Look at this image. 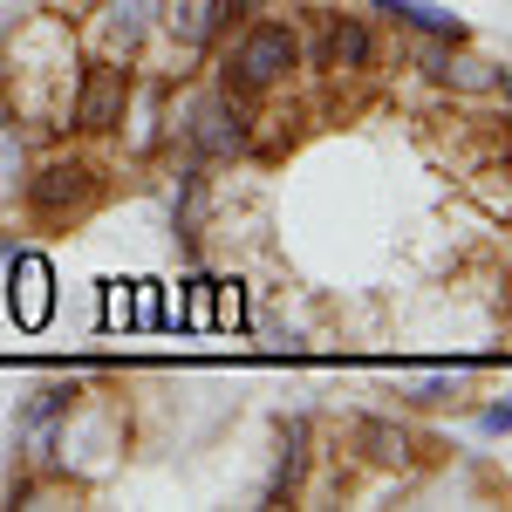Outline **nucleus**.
<instances>
[{"instance_id": "obj_1", "label": "nucleus", "mask_w": 512, "mask_h": 512, "mask_svg": "<svg viewBox=\"0 0 512 512\" xmlns=\"http://www.w3.org/2000/svg\"><path fill=\"white\" fill-rule=\"evenodd\" d=\"M294 69H301V35H294V21H253V28L233 41V55L219 62V89L260 103V96L280 89Z\"/></svg>"}, {"instance_id": "obj_2", "label": "nucleus", "mask_w": 512, "mask_h": 512, "mask_svg": "<svg viewBox=\"0 0 512 512\" xmlns=\"http://www.w3.org/2000/svg\"><path fill=\"white\" fill-rule=\"evenodd\" d=\"M123 451V410L117 403H89L82 396L69 410V424L55 437V472L62 478H103Z\"/></svg>"}, {"instance_id": "obj_3", "label": "nucleus", "mask_w": 512, "mask_h": 512, "mask_svg": "<svg viewBox=\"0 0 512 512\" xmlns=\"http://www.w3.org/2000/svg\"><path fill=\"white\" fill-rule=\"evenodd\" d=\"M130 117V69L117 55H89L76 69V96H69V123L62 130H82V137H110Z\"/></svg>"}, {"instance_id": "obj_4", "label": "nucleus", "mask_w": 512, "mask_h": 512, "mask_svg": "<svg viewBox=\"0 0 512 512\" xmlns=\"http://www.w3.org/2000/svg\"><path fill=\"white\" fill-rule=\"evenodd\" d=\"M96 198H103V171L89 158H41L35 171H28V212L48 219V226L82 219Z\"/></svg>"}, {"instance_id": "obj_5", "label": "nucleus", "mask_w": 512, "mask_h": 512, "mask_svg": "<svg viewBox=\"0 0 512 512\" xmlns=\"http://www.w3.org/2000/svg\"><path fill=\"white\" fill-rule=\"evenodd\" d=\"M76 403H82V383H69V376H55V383H35V390H28L21 417H14V451H21V465L55 472V437H62V424H69Z\"/></svg>"}, {"instance_id": "obj_6", "label": "nucleus", "mask_w": 512, "mask_h": 512, "mask_svg": "<svg viewBox=\"0 0 512 512\" xmlns=\"http://www.w3.org/2000/svg\"><path fill=\"white\" fill-rule=\"evenodd\" d=\"M185 144H192V158H239V151H253V103L226 96V89L198 96L185 110Z\"/></svg>"}, {"instance_id": "obj_7", "label": "nucleus", "mask_w": 512, "mask_h": 512, "mask_svg": "<svg viewBox=\"0 0 512 512\" xmlns=\"http://www.w3.org/2000/svg\"><path fill=\"white\" fill-rule=\"evenodd\" d=\"M7 315L21 328H48L55 321V267L41 246H14L7 253Z\"/></svg>"}, {"instance_id": "obj_8", "label": "nucleus", "mask_w": 512, "mask_h": 512, "mask_svg": "<svg viewBox=\"0 0 512 512\" xmlns=\"http://www.w3.org/2000/svg\"><path fill=\"white\" fill-rule=\"evenodd\" d=\"M308 62H315L321 76H362L376 62V28L362 14H321V41Z\"/></svg>"}, {"instance_id": "obj_9", "label": "nucleus", "mask_w": 512, "mask_h": 512, "mask_svg": "<svg viewBox=\"0 0 512 512\" xmlns=\"http://www.w3.org/2000/svg\"><path fill=\"white\" fill-rule=\"evenodd\" d=\"M308 465H315V424H308V417H287V424H280L274 472H267V492H260V506H287V499H301V485H308Z\"/></svg>"}, {"instance_id": "obj_10", "label": "nucleus", "mask_w": 512, "mask_h": 512, "mask_svg": "<svg viewBox=\"0 0 512 512\" xmlns=\"http://www.w3.org/2000/svg\"><path fill=\"white\" fill-rule=\"evenodd\" d=\"M151 14H158L164 41H171V48H185V55H205L212 41L226 35L219 0H151Z\"/></svg>"}, {"instance_id": "obj_11", "label": "nucleus", "mask_w": 512, "mask_h": 512, "mask_svg": "<svg viewBox=\"0 0 512 512\" xmlns=\"http://www.w3.org/2000/svg\"><path fill=\"white\" fill-rule=\"evenodd\" d=\"M376 14H390L396 28H410V35H424V41H472L465 35V21L451 14V7H431V0H376Z\"/></svg>"}, {"instance_id": "obj_12", "label": "nucleus", "mask_w": 512, "mask_h": 512, "mask_svg": "<svg viewBox=\"0 0 512 512\" xmlns=\"http://www.w3.org/2000/svg\"><path fill=\"white\" fill-rule=\"evenodd\" d=\"M355 451L369 458V465H403L410 458V431L403 424H390V417H355Z\"/></svg>"}, {"instance_id": "obj_13", "label": "nucleus", "mask_w": 512, "mask_h": 512, "mask_svg": "<svg viewBox=\"0 0 512 512\" xmlns=\"http://www.w3.org/2000/svg\"><path fill=\"white\" fill-rule=\"evenodd\" d=\"M151 28V0H110L103 7V55H130Z\"/></svg>"}, {"instance_id": "obj_14", "label": "nucleus", "mask_w": 512, "mask_h": 512, "mask_svg": "<svg viewBox=\"0 0 512 512\" xmlns=\"http://www.w3.org/2000/svg\"><path fill=\"white\" fill-rule=\"evenodd\" d=\"M178 239L185 246L205 239V158H192L178 171Z\"/></svg>"}, {"instance_id": "obj_15", "label": "nucleus", "mask_w": 512, "mask_h": 512, "mask_svg": "<svg viewBox=\"0 0 512 512\" xmlns=\"http://www.w3.org/2000/svg\"><path fill=\"white\" fill-rule=\"evenodd\" d=\"M437 82H444V89H465V96H485V89L499 82V69H492V62H478V55H465V41H458V48H444Z\"/></svg>"}, {"instance_id": "obj_16", "label": "nucleus", "mask_w": 512, "mask_h": 512, "mask_svg": "<svg viewBox=\"0 0 512 512\" xmlns=\"http://www.w3.org/2000/svg\"><path fill=\"white\" fill-rule=\"evenodd\" d=\"M212 328H246V287L239 280H212Z\"/></svg>"}, {"instance_id": "obj_17", "label": "nucleus", "mask_w": 512, "mask_h": 512, "mask_svg": "<svg viewBox=\"0 0 512 512\" xmlns=\"http://www.w3.org/2000/svg\"><path fill=\"white\" fill-rule=\"evenodd\" d=\"M137 321V294H130V280H110L103 287V328H130Z\"/></svg>"}, {"instance_id": "obj_18", "label": "nucleus", "mask_w": 512, "mask_h": 512, "mask_svg": "<svg viewBox=\"0 0 512 512\" xmlns=\"http://www.w3.org/2000/svg\"><path fill=\"white\" fill-rule=\"evenodd\" d=\"M410 403H417V410H444V403H458V376H424V383H410Z\"/></svg>"}, {"instance_id": "obj_19", "label": "nucleus", "mask_w": 512, "mask_h": 512, "mask_svg": "<svg viewBox=\"0 0 512 512\" xmlns=\"http://www.w3.org/2000/svg\"><path fill=\"white\" fill-rule=\"evenodd\" d=\"M478 437H512V396H492L478 410Z\"/></svg>"}, {"instance_id": "obj_20", "label": "nucleus", "mask_w": 512, "mask_h": 512, "mask_svg": "<svg viewBox=\"0 0 512 512\" xmlns=\"http://www.w3.org/2000/svg\"><path fill=\"white\" fill-rule=\"evenodd\" d=\"M28 14H35V0H0V41L14 35V28H21Z\"/></svg>"}, {"instance_id": "obj_21", "label": "nucleus", "mask_w": 512, "mask_h": 512, "mask_svg": "<svg viewBox=\"0 0 512 512\" xmlns=\"http://www.w3.org/2000/svg\"><path fill=\"white\" fill-rule=\"evenodd\" d=\"M492 89H506V103H512V69H499V82H492Z\"/></svg>"}]
</instances>
